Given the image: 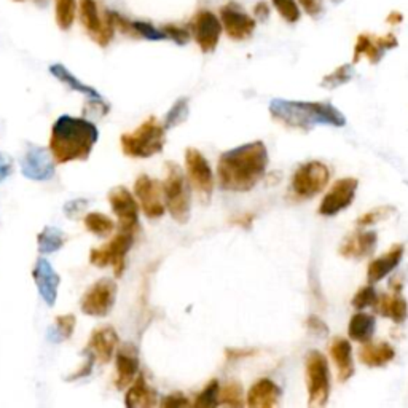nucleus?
<instances>
[{"label":"nucleus","mask_w":408,"mask_h":408,"mask_svg":"<svg viewBox=\"0 0 408 408\" xmlns=\"http://www.w3.org/2000/svg\"><path fill=\"white\" fill-rule=\"evenodd\" d=\"M132 243H135V233L120 230L118 235L109 244L104 247H96L90 252V262L99 266V268L112 265L115 276L120 278L125 271L126 253L130 252Z\"/></svg>","instance_id":"0eeeda50"},{"label":"nucleus","mask_w":408,"mask_h":408,"mask_svg":"<svg viewBox=\"0 0 408 408\" xmlns=\"http://www.w3.org/2000/svg\"><path fill=\"white\" fill-rule=\"evenodd\" d=\"M404 251V244H394L383 256L375 258L373 262H370L369 268H367V281L370 284H377L380 281H383L387 274L396 270L400 262H402Z\"/></svg>","instance_id":"5701e85b"},{"label":"nucleus","mask_w":408,"mask_h":408,"mask_svg":"<svg viewBox=\"0 0 408 408\" xmlns=\"http://www.w3.org/2000/svg\"><path fill=\"white\" fill-rule=\"evenodd\" d=\"M78 10L80 21H82L93 40L101 46L109 45L113 34H115V26L112 24L109 13L105 11V16L101 18L98 11L96 0H78Z\"/></svg>","instance_id":"9b49d317"},{"label":"nucleus","mask_w":408,"mask_h":408,"mask_svg":"<svg viewBox=\"0 0 408 408\" xmlns=\"http://www.w3.org/2000/svg\"><path fill=\"white\" fill-rule=\"evenodd\" d=\"M220 23L226 36L233 40L249 38L256 29V21L235 4H229L220 9Z\"/></svg>","instance_id":"dca6fc26"},{"label":"nucleus","mask_w":408,"mask_h":408,"mask_svg":"<svg viewBox=\"0 0 408 408\" xmlns=\"http://www.w3.org/2000/svg\"><path fill=\"white\" fill-rule=\"evenodd\" d=\"M394 212H396V207H392V206H378V207H375V209L362 214V216L357 219V225L359 226L375 225V224L381 222V220H386L387 217H391Z\"/></svg>","instance_id":"4c0bfd02"},{"label":"nucleus","mask_w":408,"mask_h":408,"mask_svg":"<svg viewBox=\"0 0 408 408\" xmlns=\"http://www.w3.org/2000/svg\"><path fill=\"white\" fill-rule=\"evenodd\" d=\"M268 159V150L262 140L239 145L222 153L217 163L220 187L238 193L252 190L263 179Z\"/></svg>","instance_id":"f257e3e1"},{"label":"nucleus","mask_w":408,"mask_h":408,"mask_svg":"<svg viewBox=\"0 0 408 408\" xmlns=\"http://www.w3.org/2000/svg\"><path fill=\"white\" fill-rule=\"evenodd\" d=\"M359 180L354 177H345L337 180L330 192L323 198L319 204V214L324 217H333L338 212L350 207L356 198Z\"/></svg>","instance_id":"4468645a"},{"label":"nucleus","mask_w":408,"mask_h":408,"mask_svg":"<svg viewBox=\"0 0 408 408\" xmlns=\"http://www.w3.org/2000/svg\"><path fill=\"white\" fill-rule=\"evenodd\" d=\"M185 169L189 182L197 192L199 202L207 204L212 198L214 177L211 166L204 155L197 149H187L185 152Z\"/></svg>","instance_id":"1a4fd4ad"},{"label":"nucleus","mask_w":408,"mask_h":408,"mask_svg":"<svg viewBox=\"0 0 408 408\" xmlns=\"http://www.w3.org/2000/svg\"><path fill=\"white\" fill-rule=\"evenodd\" d=\"M98 137V128L88 120L63 115L51 128L50 153L59 164L85 162L91 155Z\"/></svg>","instance_id":"f03ea898"},{"label":"nucleus","mask_w":408,"mask_h":408,"mask_svg":"<svg viewBox=\"0 0 408 408\" xmlns=\"http://www.w3.org/2000/svg\"><path fill=\"white\" fill-rule=\"evenodd\" d=\"M253 354H257V350H249V347H229L225 351V356L229 360H239L246 357H252Z\"/></svg>","instance_id":"49530a36"},{"label":"nucleus","mask_w":408,"mask_h":408,"mask_svg":"<svg viewBox=\"0 0 408 408\" xmlns=\"http://www.w3.org/2000/svg\"><path fill=\"white\" fill-rule=\"evenodd\" d=\"M132 29H135V34L142 36L147 40H164L166 38L164 32L157 29V28H153L150 23L132 21Z\"/></svg>","instance_id":"79ce46f5"},{"label":"nucleus","mask_w":408,"mask_h":408,"mask_svg":"<svg viewBox=\"0 0 408 408\" xmlns=\"http://www.w3.org/2000/svg\"><path fill=\"white\" fill-rule=\"evenodd\" d=\"M378 236L375 231H354L341 243L338 253L345 258H365L370 257L377 249Z\"/></svg>","instance_id":"412c9836"},{"label":"nucleus","mask_w":408,"mask_h":408,"mask_svg":"<svg viewBox=\"0 0 408 408\" xmlns=\"http://www.w3.org/2000/svg\"><path fill=\"white\" fill-rule=\"evenodd\" d=\"M86 203H88L86 199H73V202L64 206V212L68 214L69 219H77L85 211Z\"/></svg>","instance_id":"de8ad7c7"},{"label":"nucleus","mask_w":408,"mask_h":408,"mask_svg":"<svg viewBox=\"0 0 408 408\" xmlns=\"http://www.w3.org/2000/svg\"><path fill=\"white\" fill-rule=\"evenodd\" d=\"M402 19H404V16L400 15V13L394 11V13H391L389 16H387V23H391V24H399V23H402Z\"/></svg>","instance_id":"3c124183"},{"label":"nucleus","mask_w":408,"mask_h":408,"mask_svg":"<svg viewBox=\"0 0 408 408\" xmlns=\"http://www.w3.org/2000/svg\"><path fill=\"white\" fill-rule=\"evenodd\" d=\"M135 195L149 219H159L166 211L163 202V185L149 176H139L135 184Z\"/></svg>","instance_id":"2eb2a0df"},{"label":"nucleus","mask_w":408,"mask_h":408,"mask_svg":"<svg viewBox=\"0 0 408 408\" xmlns=\"http://www.w3.org/2000/svg\"><path fill=\"white\" fill-rule=\"evenodd\" d=\"M85 226L91 231L93 235H96L99 238L109 236L110 233L115 229V224L110 217H107L105 214L101 212H90L88 216L85 217Z\"/></svg>","instance_id":"2f4dec72"},{"label":"nucleus","mask_w":408,"mask_h":408,"mask_svg":"<svg viewBox=\"0 0 408 408\" xmlns=\"http://www.w3.org/2000/svg\"><path fill=\"white\" fill-rule=\"evenodd\" d=\"M396 357V350L389 343H362L359 350V360L370 369L385 367Z\"/></svg>","instance_id":"bb28decb"},{"label":"nucleus","mask_w":408,"mask_h":408,"mask_svg":"<svg viewBox=\"0 0 408 408\" xmlns=\"http://www.w3.org/2000/svg\"><path fill=\"white\" fill-rule=\"evenodd\" d=\"M56 23L63 31H69L77 16V0H55Z\"/></svg>","instance_id":"72a5a7b5"},{"label":"nucleus","mask_w":408,"mask_h":408,"mask_svg":"<svg viewBox=\"0 0 408 408\" xmlns=\"http://www.w3.org/2000/svg\"><path fill=\"white\" fill-rule=\"evenodd\" d=\"M219 405L226 407H243L244 405V394L243 386L238 381H226L219 391Z\"/></svg>","instance_id":"473e14b6"},{"label":"nucleus","mask_w":408,"mask_h":408,"mask_svg":"<svg viewBox=\"0 0 408 408\" xmlns=\"http://www.w3.org/2000/svg\"><path fill=\"white\" fill-rule=\"evenodd\" d=\"M190 402L184 394L176 392V394H169L162 400V407L164 408H180V407H189Z\"/></svg>","instance_id":"a18cd8bd"},{"label":"nucleus","mask_w":408,"mask_h":408,"mask_svg":"<svg viewBox=\"0 0 408 408\" xmlns=\"http://www.w3.org/2000/svg\"><path fill=\"white\" fill-rule=\"evenodd\" d=\"M193 38L203 53H212L217 48L220 36H222V23L209 10L198 11L190 24Z\"/></svg>","instance_id":"ddd939ff"},{"label":"nucleus","mask_w":408,"mask_h":408,"mask_svg":"<svg viewBox=\"0 0 408 408\" xmlns=\"http://www.w3.org/2000/svg\"><path fill=\"white\" fill-rule=\"evenodd\" d=\"M15 2H24V0H15Z\"/></svg>","instance_id":"603ef678"},{"label":"nucleus","mask_w":408,"mask_h":408,"mask_svg":"<svg viewBox=\"0 0 408 408\" xmlns=\"http://www.w3.org/2000/svg\"><path fill=\"white\" fill-rule=\"evenodd\" d=\"M118 346V335L113 327L105 325L99 327L88 341V346H86V352H90L91 357H95V360L101 364L110 362L113 354Z\"/></svg>","instance_id":"6ab92c4d"},{"label":"nucleus","mask_w":408,"mask_h":408,"mask_svg":"<svg viewBox=\"0 0 408 408\" xmlns=\"http://www.w3.org/2000/svg\"><path fill=\"white\" fill-rule=\"evenodd\" d=\"M163 32H164L166 38H171L172 42H176L177 45H185L190 40V32L184 28H179V26H174V24L164 26Z\"/></svg>","instance_id":"37998d69"},{"label":"nucleus","mask_w":408,"mask_h":408,"mask_svg":"<svg viewBox=\"0 0 408 408\" xmlns=\"http://www.w3.org/2000/svg\"><path fill=\"white\" fill-rule=\"evenodd\" d=\"M273 120L291 130L311 131L314 126L329 125L341 128L346 125V117L337 107L329 103H308V101H287V99H273L270 104Z\"/></svg>","instance_id":"7ed1b4c3"},{"label":"nucleus","mask_w":408,"mask_h":408,"mask_svg":"<svg viewBox=\"0 0 408 408\" xmlns=\"http://www.w3.org/2000/svg\"><path fill=\"white\" fill-rule=\"evenodd\" d=\"M51 153L42 147L29 145L28 152L21 159V172L31 180H48L55 174V164L51 162Z\"/></svg>","instance_id":"f3484780"},{"label":"nucleus","mask_w":408,"mask_h":408,"mask_svg":"<svg viewBox=\"0 0 408 408\" xmlns=\"http://www.w3.org/2000/svg\"><path fill=\"white\" fill-rule=\"evenodd\" d=\"M306 327L308 330L313 332L314 335L318 337H325L327 333H329V327H327L323 319H319L316 316H310L306 319Z\"/></svg>","instance_id":"c03bdc74"},{"label":"nucleus","mask_w":408,"mask_h":408,"mask_svg":"<svg viewBox=\"0 0 408 408\" xmlns=\"http://www.w3.org/2000/svg\"><path fill=\"white\" fill-rule=\"evenodd\" d=\"M125 404L130 408H150L158 404L157 391L149 386L144 375H139L130 385V389L125 397Z\"/></svg>","instance_id":"a878e982"},{"label":"nucleus","mask_w":408,"mask_h":408,"mask_svg":"<svg viewBox=\"0 0 408 408\" xmlns=\"http://www.w3.org/2000/svg\"><path fill=\"white\" fill-rule=\"evenodd\" d=\"M354 77V69L352 64H343L341 68L335 69L329 75H325L320 82V86L325 90H335L341 85H346L347 82H351Z\"/></svg>","instance_id":"c9c22d12"},{"label":"nucleus","mask_w":408,"mask_h":408,"mask_svg":"<svg viewBox=\"0 0 408 408\" xmlns=\"http://www.w3.org/2000/svg\"><path fill=\"white\" fill-rule=\"evenodd\" d=\"M298 2L303 6V10L308 13V15L313 18H318L324 10L323 0H298Z\"/></svg>","instance_id":"09e8293b"},{"label":"nucleus","mask_w":408,"mask_h":408,"mask_svg":"<svg viewBox=\"0 0 408 408\" xmlns=\"http://www.w3.org/2000/svg\"><path fill=\"white\" fill-rule=\"evenodd\" d=\"M330 357L337 367V377L340 383H346L354 375L351 343L345 338H333L330 343Z\"/></svg>","instance_id":"393cba45"},{"label":"nucleus","mask_w":408,"mask_h":408,"mask_svg":"<svg viewBox=\"0 0 408 408\" xmlns=\"http://www.w3.org/2000/svg\"><path fill=\"white\" fill-rule=\"evenodd\" d=\"M75 316L73 314H66V316L56 318V327L53 330V335H58L56 341H63L72 337L73 329H75Z\"/></svg>","instance_id":"a19ab883"},{"label":"nucleus","mask_w":408,"mask_h":408,"mask_svg":"<svg viewBox=\"0 0 408 408\" xmlns=\"http://www.w3.org/2000/svg\"><path fill=\"white\" fill-rule=\"evenodd\" d=\"M378 302V293L375 291L373 286H365L360 287V289L356 292V295L352 298V308L356 310H365V308L375 306Z\"/></svg>","instance_id":"58836bf2"},{"label":"nucleus","mask_w":408,"mask_h":408,"mask_svg":"<svg viewBox=\"0 0 408 408\" xmlns=\"http://www.w3.org/2000/svg\"><path fill=\"white\" fill-rule=\"evenodd\" d=\"M50 72L59 80V82H63L64 85H68L70 90L83 93V95H86L91 99H103L101 95H99V93L95 88H91V86L80 82V80L75 75H72V73L69 72V69H66L63 64H53L51 68H50Z\"/></svg>","instance_id":"c756f323"},{"label":"nucleus","mask_w":408,"mask_h":408,"mask_svg":"<svg viewBox=\"0 0 408 408\" xmlns=\"http://www.w3.org/2000/svg\"><path fill=\"white\" fill-rule=\"evenodd\" d=\"M373 308L378 310L381 316L389 318L396 324L405 323V319L408 318V303L399 293H392V295L386 293V295L378 297V302Z\"/></svg>","instance_id":"cd10ccee"},{"label":"nucleus","mask_w":408,"mask_h":408,"mask_svg":"<svg viewBox=\"0 0 408 408\" xmlns=\"http://www.w3.org/2000/svg\"><path fill=\"white\" fill-rule=\"evenodd\" d=\"M330 171L324 163L308 162L300 166L292 177V192L300 199H310L319 195L329 184Z\"/></svg>","instance_id":"6e6552de"},{"label":"nucleus","mask_w":408,"mask_h":408,"mask_svg":"<svg viewBox=\"0 0 408 408\" xmlns=\"http://www.w3.org/2000/svg\"><path fill=\"white\" fill-rule=\"evenodd\" d=\"M34 281H36L40 297L43 298V302L48 306L55 305L56 298H58V287H59V283H61V278H59V274L53 270L50 262H46L45 258H40L36 263Z\"/></svg>","instance_id":"4be33fe9"},{"label":"nucleus","mask_w":408,"mask_h":408,"mask_svg":"<svg viewBox=\"0 0 408 408\" xmlns=\"http://www.w3.org/2000/svg\"><path fill=\"white\" fill-rule=\"evenodd\" d=\"M253 13H256V16L258 19H262V21H265V19L270 16V9H268V5H266L265 2H260V4L256 5V9H253Z\"/></svg>","instance_id":"8fccbe9b"},{"label":"nucleus","mask_w":408,"mask_h":408,"mask_svg":"<svg viewBox=\"0 0 408 408\" xmlns=\"http://www.w3.org/2000/svg\"><path fill=\"white\" fill-rule=\"evenodd\" d=\"M37 243L40 252L51 253L61 249L66 243V236L61 230L55 229V226H46V229L38 235Z\"/></svg>","instance_id":"7c9ffc66"},{"label":"nucleus","mask_w":408,"mask_h":408,"mask_svg":"<svg viewBox=\"0 0 408 408\" xmlns=\"http://www.w3.org/2000/svg\"><path fill=\"white\" fill-rule=\"evenodd\" d=\"M281 389L274 381L262 378L256 381L246 396V404L252 408H271L278 404Z\"/></svg>","instance_id":"b1692460"},{"label":"nucleus","mask_w":408,"mask_h":408,"mask_svg":"<svg viewBox=\"0 0 408 408\" xmlns=\"http://www.w3.org/2000/svg\"><path fill=\"white\" fill-rule=\"evenodd\" d=\"M122 150L131 158H150L163 150L166 144V130L155 117L147 118L135 131L125 132L120 139Z\"/></svg>","instance_id":"20e7f679"},{"label":"nucleus","mask_w":408,"mask_h":408,"mask_svg":"<svg viewBox=\"0 0 408 408\" xmlns=\"http://www.w3.org/2000/svg\"><path fill=\"white\" fill-rule=\"evenodd\" d=\"M397 45H399L397 38H396V36H392V34H387V36H383V37H377V38H373V37L367 36V34L359 36L356 48H354L352 64L359 63L360 58H362V56H365L367 59H369L372 64H377L380 59L383 58L386 50L396 48Z\"/></svg>","instance_id":"a211bd4d"},{"label":"nucleus","mask_w":408,"mask_h":408,"mask_svg":"<svg viewBox=\"0 0 408 408\" xmlns=\"http://www.w3.org/2000/svg\"><path fill=\"white\" fill-rule=\"evenodd\" d=\"M117 298V284L110 279H99L85 292L82 298L83 314L93 318H104L112 311Z\"/></svg>","instance_id":"9d476101"},{"label":"nucleus","mask_w":408,"mask_h":408,"mask_svg":"<svg viewBox=\"0 0 408 408\" xmlns=\"http://www.w3.org/2000/svg\"><path fill=\"white\" fill-rule=\"evenodd\" d=\"M189 99L187 98H180L174 104L169 112L166 113V118H164V130H171V128H176V126L182 125L187 118H189Z\"/></svg>","instance_id":"f704fd0d"},{"label":"nucleus","mask_w":408,"mask_h":408,"mask_svg":"<svg viewBox=\"0 0 408 408\" xmlns=\"http://www.w3.org/2000/svg\"><path fill=\"white\" fill-rule=\"evenodd\" d=\"M219 391H220V385L217 380H211L209 383L204 386V389L198 394L195 399V405L197 408H214L219 405Z\"/></svg>","instance_id":"e433bc0d"},{"label":"nucleus","mask_w":408,"mask_h":408,"mask_svg":"<svg viewBox=\"0 0 408 408\" xmlns=\"http://www.w3.org/2000/svg\"><path fill=\"white\" fill-rule=\"evenodd\" d=\"M305 380L308 389V405L311 408L324 407L330 396L329 364L323 352L310 351L305 359Z\"/></svg>","instance_id":"423d86ee"},{"label":"nucleus","mask_w":408,"mask_h":408,"mask_svg":"<svg viewBox=\"0 0 408 408\" xmlns=\"http://www.w3.org/2000/svg\"><path fill=\"white\" fill-rule=\"evenodd\" d=\"M375 327H377V320L372 314L357 313L354 314L350 324H347V335L357 343H367L373 337Z\"/></svg>","instance_id":"c85d7f7f"},{"label":"nucleus","mask_w":408,"mask_h":408,"mask_svg":"<svg viewBox=\"0 0 408 408\" xmlns=\"http://www.w3.org/2000/svg\"><path fill=\"white\" fill-rule=\"evenodd\" d=\"M271 2L276 11L286 19L287 23H297L300 16H302L295 0H271Z\"/></svg>","instance_id":"ea45409f"},{"label":"nucleus","mask_w":408,"mask_h":408,"mask_svg":"<svg viewBox=\"0 0 408 408\" xmlns=\"http://www.w3.org/2000/svg\"><path fill=\"white\" fill-rule=\"evenodd\" d=\"M117 380L115 386L117 389H126L130 387L132 381L136 380L139 373V352L136 350V346H132L131 343H126L120 347L117 356Z\"/></svg>","instance_id":"aec40b11"},{"label":"nucleus","mask_w":408,"mask_h":408,"mask_svg":"<svg viewBox=\"0 0 408 408\" xmlns=\"http://www.w3.org/2000/svg\"><path fill=\"white\" fill-rule=\"evenodd\" d=\"M112 211L118 217L120 230L136 233L139 230V204L126 187L120 185L109 193Z\"/></svg>","instance_id":"f8f14e48"},{"label":"nucleus","mask_w":408,"mask_h":408,"mask_svg":"<svg viewBox=\"0 0 408 408\" xmlns=\"http://www.w3.org/2000/svg\"><path fill=\"white\" fill-rule=\"evenodd\" d=\"M164 206L171 217L177 224H187L190 219V189L184 171L180 166L168 162L166 163V177L163 182Z\"/></svg>","instance_id":"39448f33"}]
</instances>
